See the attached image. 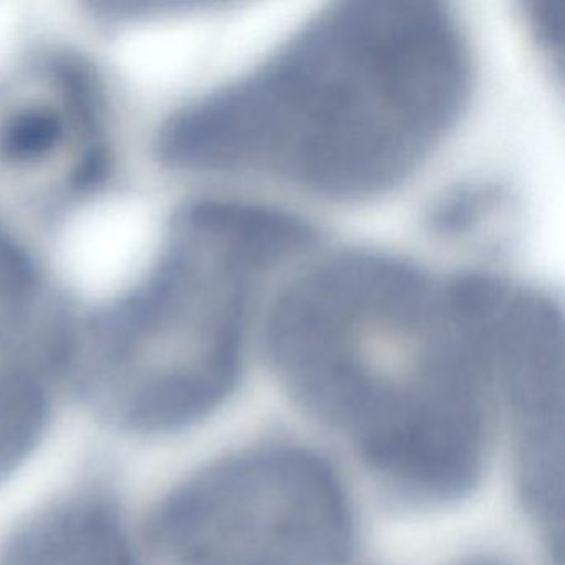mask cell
<instances>
[{
	"mask_svg": "<svg viewBox=\"0 0 565 565\" xmlns=\"http://www.w3.org/2000/svg\"><path fill=\"white\" fill-rule=\"evenodd\" d=\"M312 236L297 217L257 204L180 211L148 276L72 332L68 375L95 415L143 436L211 415L239 382L257 294Z\"/></svg>",
	"mask_w": 565,
	"mask_h": 565,
	"instance_id": "3",
	"label": "cell"
},
{
	"mask_svg": "<svg viewBox=\"0 0 565 565\" xmlns=\"http://www.w3.org/2000/svg\"><path fill=\"white\" fill-rule=\"evenodd\" d=\"M562 310L539 306L502 333L498 393L511 412L525 505L552 552L562 554Z\"/></svg>",
	"mask_w": 565,
	"mask_h": 565,
	"instance_id": "6",
	"label": "cell"
},
{
	"mask_svg": "<svg viewBox=\"0 0 565 565\" xmlns=\"http://www.w3.org/2000/svg\"><path fill=\"white\" fill-rule=\"evenodd\" d=\"M266 340L287 392L396 498L445 504L479 481L498 393L491 277L337 254L277 297Z\"/></svg>",
	"mask_w": 565,
	"mask_h": 565,
	"instance_id": "1",
	"label": "cell"
},
{
	"mask_svg": "<svg viewBox=\"0 0 565 565\" xmlns=\"http://www.w3.org/2000/svg\"><path fill=\"white\" fill-rule=\"evenodd\" d=\"M469 92L468 42L445 6L342 2L178 111L160 154L178 170L263 174L332 200H366L418 170Z\"/></svg>",
	"mask_w": 565,
	"mask_h": 565,
	"instance_id": "2",
	"label": "cell"
},
{
	"mask_svg": "<svg viewBox=\"0 0 565 565\" xmlns=\"http://www.w3.org/2000/svg\"><path fill=\"white\" fill-rule=\"evenodd\" d=\"M150 535L177 565H342L355 522L323 459L269 445L178 484L151 515Z\"/></svg>",
	"mask_w": 565,
	"mask_h": 565,
	"instance_id": "4",
	"label": "cell"
},
{
	"mask_svg": "<svg viewBox=\"0 0 565 565\" xmlns=\"http://www.w3.org/2000/svg\"><path fill=\"white\" fill-rule=\"evenodd\" d=\"M71 342L28 256L0 230V484L47 431Z\"/></svg>",
	"mask_w": 565,
	"mask_h": 565,
	"instance_id": "5",
	"label": "cell"
},
{
	"mask_svg": "<svg viewBox=\"0 0 565 565\" xmlns=\"http://www.w3.org/2000/svg\"><path fill=\"white\" fill-rule=\"evenodd\" d=\"M562 0H539L529 6V18L535 31L539 45L545 49L548 55H558L562 58V38H564V11Z\"/></svg>",
	"mask_w": 565,
	"mask_h": 565,
	"instance_id": "9",
	"label": "cell"
},
{
	"mask_svg": "<svg viewBox=\"0 0 565 565\" xmlns=\"http://www.w3.org/2000/svg\"><path fill=\"white\" fill-rule=\"evenodd\" d=\"M0 565H141L120 509L105 492H75L32 515Z\"/></svg>",
	"mask_w": 565,
	"mask_h": 565,
	"instance_id": "8",
	"label": "cell"
},
{
	"mask_svg": "<svg viewBox=\"0 0 565 565\" xmlns=\"http://www.w3.org/2000/svg\"><path fill=\"white\" fill-rule=\"evenodd\" d=\"M87 75L71 64L52 65L47 85L19 98L0 120V157L15 168H45L74 158L85 184L104 170L97 100Z\"/></svg>",
	"mask_w": 565,
	"mask_h": 565,
	"instance_id": "7",
	"label": "cell"
}]
</instances>
